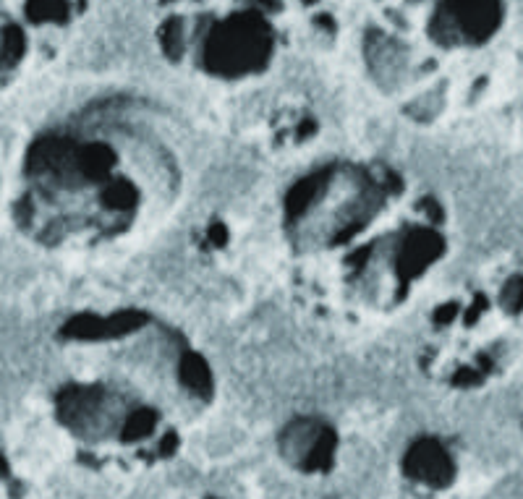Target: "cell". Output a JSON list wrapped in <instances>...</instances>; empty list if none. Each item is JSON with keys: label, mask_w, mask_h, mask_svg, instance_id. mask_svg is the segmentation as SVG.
Masks as SVG:
<instances>
[{"label": "cell", "mask_w": 523, "mask_h": 499, "mask_svg": "<svg viewBox=\"0 0 523 499\" xmlns=\"http://www.w3.org/2000/svg\"><path fill=\"white\" fill-rule=\"evenodd\" d=\"M225 11L170 14L157 42L173 66H186L215 84H246L270 74L280 58V0H231Z\"/></svg>", "instance_id": "4"}, {"label": "cell", "mask_w": 523, "mask_h": 499, "mask_svg": "<svg viewBox=\"0 0 523 499\" xmlns=\"http://www.w3.org/2000/svg\"><path fill=\"white\" fill-rule=\"evenodd\" d=\"M24 178L21 228L50 249L108 254L168 220L184 191V162L142 102L102 100L37 136Z\"/></svg>", "instance_id": "2"}, {"label": "cell", "mask_w": 523, "mask_h": 499, "mask_svg": "<svg viewBox=\"0 0 523 499\" xmlns=\"http://www.w3.org/2000/svg\"><path fill=\"white\" fill-rule=\"evenodd\" d=\"M429 14L422 34L432 50L453 53L461 48H482L503 24V0H419Z\"/></svg>", "instance_id": "5"}, {"label": "cell", "mask_w": 523, "mask_h": 499, "mask_svg": "<svg viewBox=\"0 0 523 499\" xmlns=\"http://www.w3.org/2000/svg\"><path fill=\"white\" fill-rule=\"evenodd\" d=\"M406 471L411 479L422 481V484L445 486L450 484L456 468H453L448 450L437 439H422V442H416L411 447V452H408Z\"/></svg>", "instance_id": "6"}, {"label": "cell", "mask_w": 523, "mask_h": 499, "mask_svg": "<svg viewBox=\"0 0 523 499\" xmlns=\"http://www.w3.org/2000/svg\"><path fill=\"white\" fill-rule=\"evenodd\" d=\"M448 212L408 170L385 160H335L283 202L293 298L314 319L369 330L408 311L448 254Z\"/></svg>", "instance_id": "1"}, {"label": "cell", "mask_w": 523, "mask_h": 499, "mask_svg": "<svg viewBox=\"0 0 523 499\" xmlns=\"http://www.w3.org/2000/svg\"><path fill=\"white\" fill-rule=\"evenodd\" d=\"M68 374L55 390V416L84 445H173L163 429V395L210 400L212 374L186 335L147 311L84 314L61 332Z\"/></svg>", "instance_id": "3"}, {"label": "cell", "mask_w": 523, "mask_h": 499, "mask_svg": "<svg viewBox=\"0 0 523 499\" xmlns=\"http://www.w3.org/2000/svg\"><path fill=\"white\" fill-rule=\"evenodd\" d=\"M497 298H500V304H503V309L508 311V314H513V317L523 314V275L521 272H518V275H510L508 280H505L503 288H500V293H497Z\"/></svg>", "instance_id": "7"}]
</instances>
